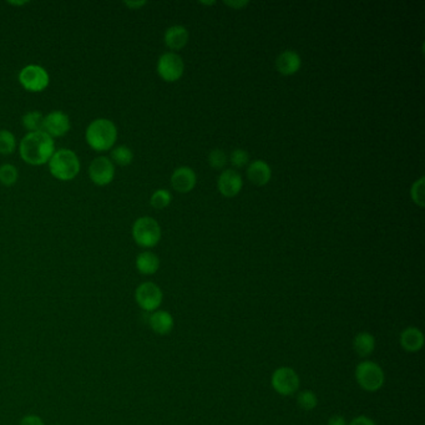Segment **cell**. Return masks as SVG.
<instances>
[{"label":"cell","instance_id":"obj_20","mask_svg":"<svg viewBox=\"0 0 425 425\" xmlns=\"http://www.w3.org/2000/svg\"><path fill=\"white\" fill-rule=\"evenodd\" d=\"M136 268L145 276L155 275L160 268V258L154 252L145 251L136 258Z\"/></svg>","mask_w":425,"mask_h":425},{"label":"cell","instance_id":"obj_27","mask_svg":"<svg viewBox=\"0 0 425 425\" xmlns=\"http://www.w3.org/2000/svg\"><path fill=\"white\" fill-rule=\"evenodd\" d=\"M424 177H420L417 183H413L411 195L414 203H417L419 207H424Z\"/></svg>","mask_w":425,"mask_h":425},{"label":"cell","instance_id":"obj_25","mask_svg":"<svg viewBox=\"0 0 425 425\" xmlns=\"http://www.w3.org/2000/svg\"><path fill=\"white\" fill-rule=\"evenodd\" d=\"M18 180V170L10 163L0 166V183L4 186H13Z\"/></svg>","mask_w":425,"mask_h":425},{"label":"cell","instance_id":"obj_7","mask_svg":"<svg viewBox=\"0 0 425 425\" xmlns=\"http://www.w3.org/2000/svg\"><path fill=\"white\" fill-rule=\"evenodd\" d=\"M21 87L30 93H41L49 87L50 78L47 70L41 65H27L19 74Z\"/></svg>","mask_w":425,"mask_h":425},{"label":"cell","instance_id":"obj_6","mask_svg":"<svg viewBox=\"0 0 425 425\" xmlns=\"http://www.w3.org/2000/svg\"><path fill=\"white\" fill-rule=\"evenodd\" d=\"M301 379L290 367H279L271 376V387L281 397H292L297 393Z\"/></svg>","mask_w":425,"mask_h":425},{"label":"cell","instance_id":"obj_32","mask_svg":"<svg viewBox=\"0 0 425 425\" xmlns=\"http://www.w3.org/2000/svg\"><path fill=\"white\" fill-rule=\"evenodd\" d=\"M327 425H348V422L345 420L343 415L336 414V415H333V417L330 418V420H328V424Z\"/></svg>","mask_w":425,"mask_h":425},{"label":"cell","instance_id":"obj_23","mask_svg":"<svg viewBox=\"0 0 425 425\" xmlns=\"http://www.w3.org/2000/svg\"><path fill=\"white\" fill-rule=\"evenodd\" d=\"M297 404L302 411H306V412L316 409L318 405L317 394L310 389L299 391L297 394Z\"/></svg>","mask_w":425,"mask_h":425},{"label":"cell","instance_id":"obj_21","mask_svg":"<svg viewBox=\"0 0 425 425\" xmlns=\"http://www.w3.org/2000/svg\"><path fill=\"white\" fill-rule=\"evenodd\" d=\"M23 126L27 128L29 133H36V131H43V125H44V115L39 111H30L21 119Z\"/></svg>","mask_w":425,"mask_h":425},{"label":"cell","instance_id":"obj_9","mask_svg":"<svg viewBox=\"0 0 425 425\" xmlns=\"http://www.w3.org/2000/svg\"><path fill=\"white\" fill-rule=\"evenodd\" d=\"M185 64L183 58L176 53L161 55L157 61V73L168 82L179 80L183 74Z\"/></svg>","mask_w":425,"mask_h":425},{"label":"cell","instance_id":"obj_3","mask_svg":"<svg viewBox=\"0 0 425 425\" xmlns=\"http://www.w3.org/2000/svg\"><path fill=\"white\" fill-rule=\"evenodd\" d=\"M49 163L50 174L60 181H71L80 172V160L74 151L61 149L55 151Z\"/></svg>","mask_w":425,"mask_h":425},{"label":"cell","instance_id":"obj_17","mask_svg":"<svg viewBox=\"0 0 425 425\" xmlns=\"http://www.w3.org/2000/svg\"><path fill=\"white\" fill-rule=\"evenodd\" d=\"M377 341L369 332H359L353 338V349L358 357L368 358L376 351Z\"/></svg>","mask_w":425,"mask_h":425},{"label":"cell","instance_id":"obj_19","mask_svg":"<svg viewBox=\"0 0 425 425\" xmlns=\"http://www.w3.org/2000/svg\"><path fill=\"white\" fill-rule=\"evenodd\" d=\"M189 41V32L183 25H174L165 33V44L172 50L183 49Z\"/></svg>","mask_w":425,"mask_h":425},{"label":"cell","instance_id":"obj_8","mask_svg":"<svg viewBox=\"0 0 425 425\" xmlns=\"http://www.w3.org/2000/svg\"><path fill=\"white\" fill-rule=\"evenodd\" d=\"M137 306L145 312H155L160 308L163 301L162 290L154 282H143L135 290Z\"/></svg>","mask_w":425,"mask_h":425},{"label":"cell","instance_id":"obj_35","mask_svg":"<svg viewBox=\"0 0 425 425\" xmlns=\"http://www.w3.org/2000/svg\"><path fill=\"white\" fill-rule=\"evenodd\" d=\"M55 425H60V424H55Z\"/></svg>","mask_w":425,"mask_h":425},{"label":"cell","instance_id":"obj_22","mask_svg":"<svg viewBox=\"0 0 425 425\" xmlns=\"http://www.w3.org/2000/svg\"><path fill=\"white\" fill-rule=\"evenodd\" d=\"M134 160V152L126 145L117 146L111 151V161L119 166H128Z\"/></svg>","mask_w":425,"mask_h":425},{"label":"cell","instance_id":"obj_12","mask_svg":"<svg viewBox=\"0 0 425 425\" xmlns=\"http://www.w3.org/2000/svg\"><path fill=\"white\" fill-rule=\"evenodd\" d=\"M424 334L417 327L411 325L400 332L399 345L406 353H418L424 347Z\"/></svg>","mask_w":425,"mask_h":425},{"label":"cell","instance_id":"obj_1","mask_svg":"<svg viewBox=\"0 0 425 425\" xmlns=\"http://www.w3.org/2000/svg\"><path fill=\"white\" fill-rule=\"evenodd\" d=\"M19 152L21 159L29 165L41 166L50 161L54 155V140L45 131L27 133L21 140Z\"/></svg>","mask_w":425,"mask_h":425},{"label":"cell","instance_id":"obj_18","mask_svg":"<svg viewBox=\"0 0 425 425\" xmlns=\"http://www.w3.org/2000/svg\"><path fill=\"white\" fill-rule=\"evenodd\" d=\"M272 170L270 165L264 160H256L252 162L247 169V177L251 183L257 186H264L270 183Z\"/></svg>","mask_w":425,"mask_h":425},{"label":"cell","instance_id":"obj_2","mask_svg":"<svg viewBox=\"0 0 425 425\" xmlns=\"http://www.w3.org/2000/svg\"><path fill=\"white\" fill-rule=\"evenodd\" d=\"M85 139L89 146L95 151H108L115 145L117 128L108 119H96L87 128Z\"/></svg>","mask_w":425,"mask_h":425},{"label":"cell","instance_id":"obj_5","mask_svg":"<svg viewBox=\"0 0 425 425\" xmlns=\"http://www.w3.org/2000/svg\"><path fill=\"white\" fill-rule=\"evenodd\" d=\"M133 237L140 247L151 249L161 240V227L152 217H140L133 226Z\"/></svg>","mask_w":425,"mask_h":425},{"label":"cell","instance_id":"obj_16","mask_svg":"<svg viewBox=\"0 0 425 425\" xmlns=\"http://www.w3.org/2000/svg\"><path fill=\"white\" fill-rule=\"evenodd\" d=\"M301 56L293 50H286L278 55L276 59V68L282 75H293L301 69Z\"/></svg>","mask_w":425,"mask_h":425},{"label":"cell","instance_id":"obj_4","mask_svg":"<svg viewBox=\"0 0 425 425\" xmlns=\"http://www.w3.org/2000/svg\"><path fill=\"white\" fill-rule=\"evenodd\" d=\"M357 384L368 393L380 391L385 384V373L383 368L369 359L358 363L354 371Z\"/></svg>","mask_w":425,"mask_h":425},{"label":"cell","instance_id":"obj_13","mask_svg":"<svg viewBox=\"0 0 425 425\" xmlns=\"http://www.w3.org/2000/svg\"><path fill=\"white\" fill-rule=\"evenodd\" d=\"M217 186L225 197H235L242 189V177L235 170H225L218 177Z\"/></svg>","mask_w":425,"mask_h":425},{"label":"cell","instance_id":"obj_34","mask_svg":"<svg viewBox=\"0 0 425 425\" xmlns=\"http://www.w3.org/2000/svg\"><path fill=\"white\" fill-rule=\"evenodd\" d=\"M146 4V1H125V5L130 9H137V8L143 7Z\"/></svg>","mask_w":425,"mask_h":425},{"label":"cell","instance_id":"obj_14","mask_svg":"<svg viewBox=\"0 0 425 425\" xmlns=\"http://www.w3.org/2000/svg\"><path fill=\"white\" fill-rule=\"evenodd\" d=\"M150 328L157 336H168L174 331L175 319L168 310H157L151 313L149 318Z\"/></svg>","mask_w":425,"mask_h":425},{"label":"cell","instance_id":"obj_29","mask_svg":"<svg viewBox=\"0 0 425 425\" xmlns=\"http://www.w3.org/2000/svg\"><path fill=\"white\" fill-rule=\"evenodd\" d=\"M231 163L236 168H242L244 166L249 160H250V155L242 149H236L232 151L231 154Z\"/></svg>","mask_w":425,"mask_h":425},{"label":"cell","instance_id":"obj_28","mask_svg":"<svg viewBox=\"0 0 425 425\" xmlns=\"http://www.w3.org/2000/svg\"><path fill=\"white\" fill-rule=\"evenodd\" d=\"M209 162L214 169H223L226 162H227V156L223 152L222 150H212L209 152Z\"/></svg>","mask_w":425,"mask_h":425},{"label":"cell","instance_id":"obj_26","mask_svg":"<svg viewBox=\"0 0 425 425\" xmlns=\"http://www.w3.org/2000/svg\"><path fill=\"white\" fill-rule=\"evenodd\" d=\"M171 200H172V196L168 189H157L151 196L150 203L154 209H162L169 206Z\"/></svg>","mask_w":425,"mask_h":425},{"label":"cell","instance_id":"obj_31","mask_svg":"<svg viewBox=\"0 0 425 425\" xmlns=\"http://www.w3.org/2000/svg\"><path fill=\"white\" fill-rule=\"evenodd\" d=\"M348 425H377V423L367 415H358L356 418L352 419Z\"/></svg>","mask_w":425,"mask_h":425},{"label":"cell","instance_id":"obj_11","mask_svg":"<svg viewBox=\"0 0 425 425\" xmlns=\"http://www.w3.org/2000/svg\"><path fill=\"white\" fill-rule=\"evenodd\" d=\"M71 128L69 116L62 111H53L44 116L43 131L51 137H61L67 135Z\"/></svg>","mask_w":425,"mask_h":425},{"label":"cell","instance_id":"obj_33","mask_svg":"<svg viewBox=\"0 0 425 425\" xmlns=\"http://www.w3.org/2000/svg\"><path fill=\"white\" fill-rule=\"evenodd\" d=\"M223 3L229 7L236 8V9H241L242 7L249 5V1H223Z\"/></svg>","mask_w":425,"mask_h":425},{"label":"cell","instance_id":"obj_30","mask_svg":"<svg viewBox=\"0 0 425 425\" xmlns=\"http://www.w3.org/2000/svg\"><path fill=\"white\" fill-rule=\"evenodd\" d=\"M19 425H45L43 419L34 414H30V415H25L24 418L21 419Z\"/></svg>","mask_w":425,"mask_h":425},{"label":"cell","instance_id":"obj_15","mask_svg":"<svg viewBox=\"0 0 425 425\" xmlns=\"http://www.w3.org/2000/svg\"><path fill=\"white\" fill-rule=\"evenodd\" d=\"M171 185L172 187L180 194H187L195 187L196 174L194 170L187 166L179 168L174 171L171 176Z\"/></svg>","mask_w":425,"mask_h":425},{"label":"cell","instance_id":"obj_10","mask_svg":"<svg viewBox=\"0 0 425 425\" xmlns=\"http://www.w3.org/2000/svg\"><path fill=\"white\" fill-rule=\"evenodd\" d=\"M89 176L95 185L106 186L114 180L115 165L106 156H99L90 163Z\"/></svg>","mask_w":425,"mask_h":425},{"label":"cell","instance_id":"obj_24","mask_svg":"<svg viewBox=\"0 0 425 425\" xmlns=\"http://www.w3.org/2000/svg\"><path fill=\"white\" fill-rule=\"evenodd\" d=\"M16 149L15 136L8 130H0V154L10 155Z\"/></svg>","mask_w":425,"mask_h":425}]
</instances>
